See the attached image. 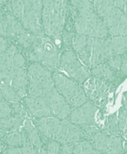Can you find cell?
I'll list each match as a JSON object with an SVG mask.
<instances>
[{
	"mask_svg": "<svg viewBox=\"0 0 127 154\" xmlns=\"http://www.w3.org/2000/svg\"><path fill=\"white\" fill-rule=\"evenodd\" d=\"M6 10L11 12L22 27L35 36L43 37L44 34L42 23L43 1L22 0L7 3Z\"/></svg>",
	"mask_w": 127,
	"mask_h": 154,
	"instance_id": "1",
	"label": "cell"
},
{
	"mask_svg": "<svg viewBox=\"0 0 127 154\" xmlns=\"http://www.w3.org/2000/svg\"><path fill=\"white\" fill-rule=\"evenodd\" d=\"M67 1L43 0L42 23L44 34L50 38L61 37L67 15Z\"/></svg>",
	"mask_w": 127,
	"mask_h": 154,
	"instance_id": "2",
	"label": "cell"
},
{
	"mask_svg": "<svg viewBox=\"0 0 127 154\" xmlns=\"http://www.w3.org/2000/svg\"><path fill=\"white\" fill-rule=\"evenodd\" d=\"M29 60L39 63L50 70H56L59 66V53L56 43L49 36H36L34 44L28 49Z\"/></svg>",
	"mask_w": 127,
	"mask_h": 154,
	"instance_id": "3",
	"label": "cell"
},
{
	"mask_svg": "<svg viewBox=\"0 0 127 154\" xmlns=\"http://www.w3.org/2000/svg\"><path fill=\"white\" fill-rule=\"evenodd\" d=\"M0 35L17 41L28 50L36 36L26 30L13 14L6 9H0Z\"/></svg>",
	"mask_w": 127,
	"mask_h": 154,
	"instance_id": "4",
	"label": "cell"
},
{
	"mask_svg": "<svg viewBox=\"0 0 127 154\" xmlns=\"http://www.w3.org/2000/svg\"><path fill=\"white\" fill-rule=\"evenodd\" d=\"M28 95L43 97L55 87L51 72L39 63H32L28 66Z\"/></svg>",
	"mask_w": 127,
	"mask_h": 154,
	"instance_id": "5",
	"label": "cell"
},
{
	"mask_svg": "<svg viewBox=\"0 0 127 154\" xmlns=\"http://www.w3.org/2000/svg\"><path fill=\"white\" fill-rule=\"evenodd\" d=\"M52 78L56 90L63 96L72 108L79 107L87 101L85 91L74 80L59 72H54Z\"/></svg>",
	"mask_w": 127,
	"mask_h": 154,
	"instance_id": "6",
	"label": "cell"
},
{
	"mask_svg": "<svg viewBox=\"0 0 127 154\" xmlns=\"http://www.w3.org/2000/svg\"><path fill=\"white\" fill-rule=\"evenodd\" d=\"M26 68L24 56L13 45L0 54V81L7 82L19 70Z\"/></svg>",
	"mask_w": 127,
	"mask_h": 154,
	"instance_id": "7",
	"label": "cell"
},
{
	"mask_svg": "<svg viewBox=\"0 0 127 154\" xmlns=\"http://www.w3.org/2000/svg\"><path fill=\"white\" fill-rule=\"evenodd\" d=\"M104 39L87 36V43L85 49L76 54L79 61L85 66L92 69L107 60L104 51Z\"/></svg>",
	"mask_w": 127,
	"mask_h": 154,
	"instance_id": "8",
	"label": "cell"
},
{
	"mask_svg": "<svg viewBox=\"0 0 127 154\" xmlns=\"http://www.w3.org/2000/svg\"><path fill=\"white\" fill-rule=\"evenodd\" d=\"M76 82L82 83L91 76L87 67L79 61L73 51H64L59 58V66Z\"/></svg>",
	"mask_w": 127,
	"mask_h": 154,
	"instance_id": "9",
	"label": "cell"
},
{
	"mask_svg": "<svg viewBox=\"0 0 127 154\" xmlns=\"http://www.w3.org/2000/svg\"><path fill=\"white\" fill-rule=\"evenodd\" d=\"M74 26L79 35L98 38H106L108 35L107 29L95 13L87 17L74 15Z\"/></svg>",
	"mask_w": 127,
	"mask_h": 154,
	"instance_id": "10",
	"label": "cell"
},
{
	"mask_svg": "<svg viewBox=\"0 0 127 154\" xmlns=\"http://www.w3.org/2000/svg\"><path fill=\"white\" fill-rule=\"evenodd\" d=\"M92 3L94 5L95 14L102 20L107 30L117 25L121 21L127 20L126 14H124L121 10L115 7L111 0H99L93 1Z\"/></svg>",
	"mask_w": 127,
	"mask_h": 154,
	"instance_id": "11",
	"label": "cell"
},
{
	"mask_svg": "<svg viewBox=\"0 0 127 154\" xmlns=\"http://www.w3.org/2000/svg\"><path fill=\"white\" fill-rule=\"evenodd\" d=\"M93 146L101 153L120 154L124 152L121 137L115 135H106L99 131H95L89 141Z\"/></svg>",
	"mask_w": 127,
	"mask_h": 154,
	"instance_id": "12",
	"label": "cell"
},
{
	"mask_svg": "<svg viewBox=\"0 0 127 154\" xmlns=\"http://www.w3.org/2000/svg\"><path fill=\"white\" fill-rule=\"evenodd\" d=\"M43 98L48 103L53 116L60 120H65L69 117L72 107L66 102L63 96L58 92L55 87L46 93Z\"/></svg>",
	"mask_w": 127,
	"mask_h": 154,
	"instance_id": "13",
	"label": "cell"
},
{
	"mask_svg": "<svg viewBox=\"0 0 127 154\" xmlns=\"http://www.w3.org/2000/svg\"><path fill=\"white\" fill-rule=\"evenodd\" d=\"M82 138L81 128L68 120H61L59 127L52 140L63 143H75Z\"/></svg>",
	"mask_w": 127,
	"mask_h": 154,
	"instance_id": "14",
	"label": "cell"
},
{
	"mask_svg": "<svg viewBox=\"0 0 127 154\" xmlns=\"http://www.w3.org/2000/svg\"><path fill=\"white\" fill-rule=\"evenodd\" d=\"M96 111L97 107L91 102L87 101L79 107L72 108L69 114V121L80 127L92 125L95 123Z\"/></svg>",
	"mask_w": 127,
	"mask_h": 154,
	"instance_id": "15",
	"label": "cell"
},
{
	"mask_svg": "<svg viewBox=\"0 0 127 154\" xmlns=\"http://www.w3.org/2000/svg\"><path fill=\"white\" fill-rule=\"evenodd\" d=\"M24 102L28 110V112L33 117L40 119L52 115L51 110L43 97L27 95L24 97Z\"/></svg>",
	"mask_w": 127,
	"mask_h": 154,
	"instance_id": "16",
	"label": "cell"
},
{
	"mask_svg": "<svg viewBox=\"0 0 127 154\" xmlns=\"http://www.w3.org/2000/svg\"><path fill=\"white\" fill-rule=\"evenodd\" d=\"M126 36H111L104 39V51L107 60L112 56L123 55L126 52Z\"/></svg>",
	"mask_w": 127,
	"mask_h": 154,
	"instance_id": "17",
	"label": "cell"
},
{
	"mask_svg": "<svg viewBox=\"0 0 127 154\" xmlns=\"http://www.w3.org/2000/svg\"><path fill=\"white\" fill-rule=\"evenodd\" d=\"M61 120L51 115L44 118H40L35 122V127L42 136L44 137L52 140L58 127Z\"/></svg>",
	"mask_w": 127,
	"mask_h": 154,
	"instance_id": "18",
	"label": "cell"
},
{
	"mask_svg": "<svg viewBox=\"0 0 127 154\" xmlns=\"http://www.w3.org/2000/svg\"><path fill=\"white\" fill-rule=\"evenodd\" d=\"M23 127L27 134L28 140L36 148L37 153H47V151L43 150V143L41 139L39 131L35 125L33 123L30 119H25Z\"/></svg>",
	"mask_w": 127,
	"mask_h": 154,
	"instance_id": "19",
	"label": "cell"
},
{
	"mask_svg": "<svg viewBox=\"0 0 127 154\" xmlns=\"http://www.w3.org/2000/svg\"><path fill=\"white\" fill-rule=\"evenodd\" d=\"M2 140L8 146L21 147L28 141V137L25 132V129L19 128L17 130L6 132Z\"/></svg>",
	"mask_w": 127,
	"mask_h": 154,
	"instance_id": "20",
	"label": "cell"
},
{
	"mask_svg": "<svg viewBox=\"0 0 127 154\" xmlns=\"http://www.w3.org/2000/svg\"><path fill=\"white\" fill-rule=\"evenodd\" d=\"M91 74L95 77L98 78H103L107 81H113L114 80V72L113 69L108 65V63L102 62L96 66L95 67L92 68Z\"/></svg>",
	"mask_w": 127,
	"mask_h": 154,
	"instance_id": "21",
	"label": "cell"
},
{
	"mask_svg": "<svg viewBox=\"0 0 127 154\" xmlns=\"http://www.w3.org/2000/svg\"><path fill=\"white\" fill-rule=\"evenodd\" d=\"M72 153L74 154H99V151L95 149L93 144L89 141H78L73 143Z\"/></svg>",
	"mask_w": 127,
	"mask_h": 154,
	"instance_id": "22",
	"label": "cell"
},
{
	"mask_svg": "<svg viewBox=\"0 0 127 154\" xmlns=\"http://www.w3.org/2000/svg\"><path fill=\"white\" fill-rule=\"evenodd\" d=\"M0 91L3 95V97L4 100H6L9 103H13V102H19L20 101V97L18 96V94L15 91L9 86L8 84H6L5 82H2L1 86H0Z\"/></svg>",
	"mask_w": 127,
	"mask_h": 154,
	"instance_id": "23",
	"label": "cell"
},
{
	"mask_svg": "<svg viewBox=\"0 0 127 154\" xmlns=\"http://www.w3.org/2000/svg\"><path fill=\"white\" fill-rule=\"evenodd\" d=\"M87 43V36L82 35H73L72 40V46L76 51V53H79L81 51L85 49Z\"/></svg>",
	"mask_w": 127,
	"mask_h": 154,
	"instance_id": "24",
	"label": "cell"
},
{
	"mask_svg": "<svg viewBox=\"0 0 127 154\" xmlns=\"http://www.w3.org/2000/svg\"><path fill=\"white\" fill-rule=\"evenodd\" d=\"M13 114L11 104L4 99H0V118H7Z\"/></svg>",
	"mask_w": 127,
	"mask_h": 154,
	"instance_id": "25",
	"label": "cell"
},
{
	"mask_svg": "<svg viewBox=\"0 0 127 154\" xmlns=\"http://www.w3.org/2000/svg\"><path fill=\"white\" fill-rule=\"evenodd\" d=\"M106 62L108 63V65L113 69H117V70H120V66L122 64V55H116V56H112L110 59H108Z\"/></svg>",
	"mask_w": 127,
	"mask_h": 154,
	"instance_id": "26",
	"label": "cell"
},
{
	"mask_svg": "<svg viewBox=\"0 0 127 154\" xmlns=\"http://www.w3.org/2000/svg\"><path fill=\"white\" fill-rule=\"evenodd\" d=\"M60 143L55 140H50L48 143L47 153L57 154L60 153Z\"/></svg>",
	"mask_w": 127,
	"mask_h": 154,
	"instance_id": "27",
	"label": "cell"
},
{
	"mask_svg": "<svg viewBox=\"0 0 127 154\" xmlns=\"http://www.w3.org/2000/svg\"><path fill=\"white\" fill-rule=\"evenodd\" d=\"M118 123L119 128L126 131V109H121L118 113Z\"/></svg>",
	"mask_w": 127,
	"mask_h": 154,
	"instance_id": "28",
	"label": "cell"
},
{
	"mask_svg": "<svg viewBox=\"0 0 127 154\" xmlns=\"http://www.w3.org/2000/svg\"><path fill=\"white\" fill-rule=\"evenodd\" d=\"M108 126H109V130L111 132V135L118 134V127H117V121L115 115L111 116L109 119L108 122Z\"/></svg>",
	"mask_w": 127,
	"mask_h": 154,
	"instance_id": "29",
	"label": "cell"
},
{
	"mask_svg": "<svg viewBox=\"0 0 127 154\" xmlns=\"http://www.w3.org/2000/svg\"><path fill=\"white\" fill-rule=\"evenodd\" d=\"M113 5L121 10L124 14H126V0H111Z\"/></svg>",
	"mask_w": 127,
	"mask_h": 154,
	"instance_id": "30",
	"label": "cell"
},
{
	"mask_svg": "<svg viewBox=\"0 0 127 154\" xmlns=\"http://www.w3.org/2000/svg\"><path fill=\"white\" fill-rule=\"evenodd\" d=\"M72 149H73V143H63L60 145V153H72Z\"/></svg>",
	"mask_w": 127,
	"mask_h": 154,
	"instance_id": "31",
	"label": "cell"
},
{
	"mask_svg": "<svg viewBox=\"0 0 127 154\" xmlns=\"http://www.w3.org/2000/svg\"><path fill=\"white\" fill-rule=\"evenodd\" d=\"M2 153L4 154H22L21 147H14V146H9L8 148H5Z\"/></svg>",
	"mask_w": 127,
	"mask_h": 154,
	"instance_id": "32",
	"label": "cell"
},
{
	"mask_svg": "<svg viewBox=\"0 0 127 154\" xmlns=\"http://www.w3.org/2000/svg\"><path fill=\"white\" fill-rule=\"evenodd\" d=\"M61 37L63 38L64 43L66 45H72V37H73V34H72L70 32H67V31H63V33L61 35Z\"/></svg>",
	"mask_w": 127,
	"mask_h": 154,
	"instance_id": "33",
	"label": "cell"
},
{
	"mask_svg": "<svg viewBox=\"0 0 127 154\" xmlns=\"http://www.w3.org/2000/svg\"><path fill=\"white\" fill-rule=\"evenodd\" d=\"M9 46H10V44L7 42V40H5L2 36H0V54L4 52Z\"/></svg>",
	"mask_w": 127,
	"mask_h": 154,
	"instance_id": "34",
	"label": "cell"
},
{
	"mask_svg": "<svg viewBox=\"0 0 127 154\" xmlns=\"http://www.w3.org/2000/svg\"><path fill=\"white\" fill-rule=\"evenodd\" d=\"M127 56L126 53H124L122 55V64H121V66H120V72L124 75H126L127 69Z\"/></svg>",
	"mask_w": 127,
	"mask_h": 154,
	"instance_id": "35",
	"label": "cell"
},
{
	"mask_svg": "<svg viewBox=\"0 0 127 154\" xmlns=\"http://www.w3.org/2000/svg\"><path fill=\"white\" fill-rule=\"evenodd\" d=\"M4 149H5V143L2 139H0V153H2Z\"/></svg>",
	"mask_w": 127,
	"mask_h": 154,
	"instance_id": "36",
	"label": "cell"
},
{
	"mask_svg": "<svg viewBox=\"0 0 127 154\" xmlns=\"http://www.w3.org/2000/svg\"><path fill=\"white\" fill-rule=\"evenodd\" d=\"M5 131H3V130H0V139H2L3 138V137L5 135Z\"/></svg>",
	"mask_w": 127,
	"mask_h": 154,
	"instance_id": "37",
	"label": "cell"
},
{
	"mask_svg": "<svg viewBox=\"0 0 127 154\" xmlns=\"http://www.w3.org/2000/svg\"><path fill=\"white\" fill-rule=\"evenodd\" d=\"M5 4H7V1H0V7L3 6V5H5Z\"/></svg>",
	"mask_w": 127,
	"mask_h": 154,
	"instance_id": "38",
	"label": "cell"
},
{
	"mask_svg": "<svg viewBox=\"0 0 127 154\" xmlns=\"http://www.w3.org/2000/svg\"><path fill=\"white\" fill-rule=\"evenodd\" d=\"M0 99H4V97H3V95H2L1 91H0Z\"/></svg>",
	"mask_w": 127,
	"mask_h": 154,
	"instance_id": "39",
	"label": "cell"
}]
</instances>
